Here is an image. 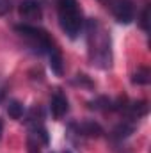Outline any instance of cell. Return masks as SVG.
<instances>
[{"instance_id": "cell-5", "label": "cell", "mask_w": 151, "mask_h": 153, "mask_svg": "<svg viewBox=\"0 0 151 153\" xmlns=\"http://www.w3.org/2000/svg\"><path fill=\"white\" fill-rule=\"evenodd\" d=\"M50 111H52V116L55 119H61L68 114L70 111V103H68V98L66 94H62L61 91H57L53 96H52V102H50Z\"/></svg>"}, {"instance_id": "cell-8", "label": "cell", "mask_w": 151, "mask_h": 153, "mask_svg": "<svg viewBox=\"0 0 151 153\" xmlns=\"http://www.w3.org/2000/svg\"><path fill=\"white\" fill-rule=\"evenodd\" d=\"M133 130H135V123H133V119H124L123 123H119V125L114 128L112 137L114 139H126L130 134H133Z\"/></svg>"}, {"instance_id": "cell-1", "label": "cell", "mask_w": 151, "mask_h": 153, "mask_svg": "<svg viewBox=\"0 0 151 153\" xmlns=\"http://www.w3.org/2000/svg\"><path fill=\"white\" fill-rule=\"evenodd\" d=\"M85 34L91 64L100 70H109L112 66V41L109 30L100 20L89 18L85 22Z\"/></svg>"}, {"instance_id": "cell-4", "label": "cell", "mask_w": 151, "mask_h": 153, "mask_svg": "<svg viewBox=\"0 0 151 153\" xmlns=\"http://www.w3.org/2000/svg\"><path fill=\"white\" fill-rule=\"evenodd\" d=\"M107 5L110 7L114 18L123 23L128 25L133 22L135 18V9H133V2L132 0H107Z\"/></svg>"}, {"instance_id": "cell-15", "label": "cell", "mask_w": 151, "mask_h": 153, "mask_svg": "<svg viewBox=\"0 0 151 153\" xmlns=\"http://www.w3.org/2000/svg\"><path fill=\"white\" fill-rule=\"evenodd\" d=\"M2 132H4V119H0V137H2Z\"/></svg>"}, {"instance_id": "cell-14", "label": "cell", "mask_w": 151, "mask_h": 153, "mask_svg": "<svg viewBox=\"0 0 151 153\" xmlns=\"http://www.w3.org/2000/svg\"><path fill=\"white\" fill-rule=\"evenodd\" d=\"M73 82H75V84H82V85H87V87H93V82H89L85 75H76V78Z\"/></svg>"}, {"instance_id": "cell-6", "label": "cell", "mask_w": 151, "mask_h": 153, "mask_svg": "<svg viewBox=\"0 0 151 153\" xmlns=\"http://www.w3.org/2000/svg\"><path fill=\"white\" fill-rule=\"evenodd\" d=\"M20 14L25 20H41L43 11H41L39 2H36V0H23L20 4Z\"/></svg>"}, {"instance_id": "cell-2", "label": "cell", "mask_w": 151, "mask_h": 153, "mask_svg": "<svg viewBox=\"0 0 151 153\" xmlns=\"http://www.w3.org/2000/svg\"><path fill=\"white\" fill-rule=\"evenodd\" d=\"M57 18L62 32L70 39H76L84 29V14L76 0H57Z\"/></svg>"}, {"instance_id": "cell-17", "label": "cell", "mask_w": 151, "mask_h": 153, "mask_svg": "<svg viewBox=\"0 0 151 153\" xmlns=\"http://www.w3.org/2000/svg\"><path fill=\"white\" fill-rule=\"evenodd\" d=\"M101 2H105V4H107V0H101Z\"/></svg>"}, {"instance_id": "cell-7", "label": "cell", "mask_w": 151, "mask_h": 153, "mask_svg": "<svg viewBox=\"0 0 151 153\" xmlns=\"http://www.w3.org/2000/svg\"><path fill=\"white\" fill-rule=\"evenodd\" d=\"M48 57H50V70H52V73H55L57 76H62V73H64V61H62V55H61L59 48L55 46L48 53Z\"/></svg>"}, {"instance_id": "cell-3", "label": "cell", "mask_w": 151, "mask_h": 153, "mask_svg": "<svg viewBox=\"0 0 151 153\" xmlns=\"http://www.w3.org/2000/svg\"><path fill=\"white\" fill-rule=\"evenodd\" d=\"M14 30L21 38L29 39L32 43V46H36V52H39V53H50L55 48V43H53V39L48 36V32L43 30V29H39V27H36V25L21 23V25H16Z\"/></svg>"}, {"instance_id": "cell-11", "label": "cell", "mask_w": 151, "mask_h": 153, "mask_svg": "<svg viewBox=\"0 0 151 153\" xmlns=\"http://www.w3.org/2000/svg\"><path fill=\"white\" fill-rule=\"evenodd\" d=\"M148 16H150V5H146L144 11H142V14H141V29L144 32L150 30V20H148Z\"/></svg>"}, {"instance_id": "cell-16", "label": "cell", "mask_w": 151, "mask_h": 153, "mask_svg": "<svg viewBox=\"0 0 151 153\" xmlns=\"http://www.w3.org/2000/svg\"><path fill=\"white\" fill-rule=\"evenodd\" d=\"M64 153H71V152H68V150H66V152H64Z\"/></svg>"}, {"instance_id": "cell-10", "label": "cell", "mask_w": 151, "mask_h": 153, "mask_svg": "<svg viewBox=\"0 0 151 153\" xmlns=\"http://www.w3.org/2000/svg\"><path fill=\"white\" fill-rule=\"evenodd\" d=\"M132 82L137 84V85H146V84H150V70H148V68H139V70L133 73Z\"/></svg>"}, {"instance_id": "cell-9", "label": "cell", "mask_w": 151, "mask_h": 153, "mask_svg": "<svg viewBox=\"0 0 151 153\" xmlns=\"http://www.w3.org/2000/svg\"><path fill=\"white\" fill-rule=\"evenodd\" d=\"M7 114H9V117H13V119H21V117H23V105H21L20 102H16V100L9 102V105H7Z\"/></svg>"}, {"instance_id": "cell-12", "label": "cell", "mask_w": 151, "mask_h": 153, "mask_svg": "<svg viewBox=\"0 0 151 153\" xmlns=\"http://www.w3.org/2000/svg\"><path fill=\"white\" fill-rule=\"evenodd\" d=\"M27 146H29V153H41V148H39V141L36 137L29 135L27 139Z\"/></svg>"}, {"instance_id": "cell-13", "label": "cell", "mask_w": 151, "mask_h": 153, "mask_svg": "<svg viewBox=\"0 0 151 153\" xmlns=\"http://www.w3.org/2000/svg\"><path fill=\"white\" fill-rule=\"evenodd\" d=\"M14 5V0H0V16H5L7 13H11Z\"/></svg>"}]
</instances>
